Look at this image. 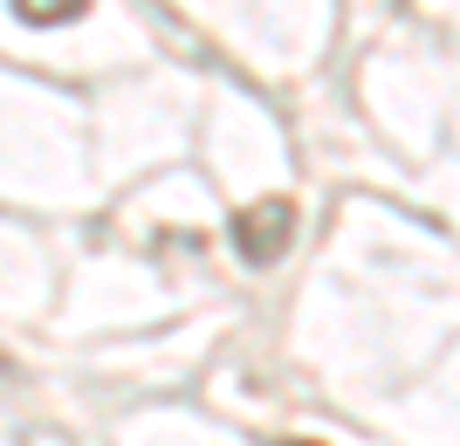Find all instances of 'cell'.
Returning a JSON list of instances; mask_svg holds the SVG:
<instances>
[{
    "instance_id": "obj_2",
    "label": "cell",
    "mask_w": 460,
    "mask_h": 446,
    "mask_svg": "<svg viewBox=\"0 0 460 446\" xmlns=\"http://www.w3.org/2000/svg\"><path fill=\"white\" fill-rule=\"evenodd\" d=\"M90 0H14L21 21H35V28H56V21H76Z\"/></svg>"
},
{
    "instance_id": "obj_1",
    "label": "cell",
    "mask_w": 460,
    "mask_h": 446,
    "mask_svg": "<svg viewBox=\"0 0 460 446\" xmlns=\"http://www.w3.org/2000/svg\"><path fill=\"white\" fill-rule=\"evenodd\" d=\"M288 233H296V206L288 199H261V206H248V214L234 220V248H241V261L269 268L275 254L288 248Z\"/></svg>"
}]
</instances>
